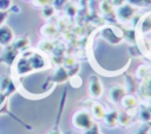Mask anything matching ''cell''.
I'll return each instance as SVG.
<instances>
[{
    "label": "cell",
    "instance_id": "7c38bea8",
    "mask_svg": "<svg viewBox=\"0 0 151 134\" xmlns=\"http://www.w3.org/2000/svg\"><path fill=\"white\" fill-rule=\"evenodd\" d=\"M11 0H0V11H6L11 6Z\"/></svg>",
    "mask_w": 151,
    "mask_h": 134
},
{
    "label": "cell",
    "instance_id": "5bb4252c",
    "mask_svg": "<svg viewBox=\"0 0 151 134\" xmlns=\"http://www.w3.org/2000/svg\"><path fill=\"white\" fill-rule=\"evenodd\" d=\"M132 134H150V128L146 126V127H144V128H142V129H138L137 132H134V133H132Z\"/></svg>",
    "mask_w": 151,
    "mask_h": 134
},
{
    "label": "cell",
    "instance_id": "30bf717a",
    "mask_svg": "<svg viewBox=\"0 0 151 134\" xmlns=\"http://www.w3.org/2000/svg\"><path fill=\"white\" fill-rule=\"evenodd\" d=\"M54 77H55V81H57V82H64V81H66V79L68 78V74H67L66 69L59 68V69L57 70Z\"/></svg>",
    "mask_w": 151,
    "mask_h": 134
},
{
    "label": "cell",
    "instance_id": "7a4b0ae2",
    "mask_svg": "<svg viewBox=\"0 0 151 134\" xmlns=\"http://www.w3.org/2000/svg\"><path fill=\"white\" fill-rule=\"evenodd\" d=\"M88 91L93 98H98L103 94V84L97 76H91L88 79Z\"/></svg>",
    "mask_w": 151,
    "mask_h": 134
},
{
    "label": "cell",
    "instance_id": "2e32d148",
    "mask_svg": "<svg viewBox=\"0 0 151 134\" xmlns=\"http://www.w3.org/2000/svg\"><path fill=\"white\" fill-rule=\"evenodd\" d=\"M48 134H63V133H61L59 129H54V130H52V132L48 133Z\"/></svg>",
    "mask_w": 151,
    "mask_h": 134
},
{
    "label": "cell",
    "instance_id": "5b68a950",
    "mask_svg": "<svg viewBox=\"0 0 151 134\" xmlns=\"http://www.w3.org/2000/svg\"><path fill=\"white\" fill-rule=\"evenodd\" d=\"M118 115L119 113L117 110H111L109 111L107 114L104 115L103 120H104V123L107 126V127H116L118 125Z\"/></svg>",
    "mask_w": 151,
    "mask_h": 134
},
{
    "label": "cell",
    "instance_id": "9a60e30c",
    "mask_svg": "<svg viewBox=\"0 0 151 134\" xmlns=\"http://www.w3.org/2000/svg\"><path fill=\"white\" fill-rule=\"evenodd\" d=\"M6 17H7V13H6L5 11H0V26L2 25L4 20L6 19Z\"/></svg>",
    "mask_w": 151,
    "mask_h": 134
},
{
    "label": "cell",
    "instance_id": "3957f363",
    "mask_svg": "<svg viewBox=\"0 0 151 134\" xmlns=\"http://www.w3.org/2000/svg\"><path fill=\"white\" fill-rule=\"evenodd\" d=\"M124 96H125V89H124V87L116 84V85H112V87L110 88L109 97H110L111 102L118 103V102H120V101L123 100Z\"/></svg>",
    "mask_w": 151,
    "mask_h": 134
},
{
    "label": "cell",
    "instance_id": "e0dca14e",
    "mask_svg": "<svg viewBox=\"0 0 151 134\" xmlns=\"http://www.w3.org/2000/svg\"><path fill=\"white\" fill-rule=\"evenodd\" d=\"M149 111H150V115H151V107L149 108Z\"/></svg>",
    "mask_w": 151,
    "mask_h": 134
},
{
    "label": "cell",
    "instance_id": "6da1fadb",
    "mask_svg": "<svg viewBox=\"0 0 151 134\" xmlns=\"http://www.w3.org/2000/svg\"><path fill=\"white\" fill-rule=\"evenodd\" d=\"M72 123L76 128L81 129V130H86L93 125V117H92V115L90 114L88 110L80 109V110H78L73 114Z\"/></svg>",
    "mask_w": 151,
    "mask_h": 134
},
{
    "label": "cell",
    "instance_id": "52a82bcc",
    "mask_svg": "<svg viewBox=\"0 0 151 134\" xmlns=\"http://www.w3.org/2000/svg\"><path fill=\"white\" fill-rule=\"evenodd\" d=\"M120 102H122L123 107H124L126 110H130V109H134V108L137 107V104H138V101H137V98H136L134 96H132V95H127V96H124V97H123V100H122Z\"/></svg>",
    "mask_w": 151,
    "mask_h": 134
},
{
    "label": "cell",
    "instance_id": "ba28073f",
    "mask_svg": "<svg viewBox=\"0 0 151 134\" xmlns=\"http://www.w3.org/2000/svg\"><path fill=\"white\" fill-rule=\"evenodd\" d=\"M131 120H132V117L130 116V114H129L127 111H125V113H120V114L118 115V123L123 125L124 127L129 126L130 122H131Z\"/></svg>",
    "mask_w": 151,
    "mask_h": 134
},
{
    "label": "cell",
    "instance_id": "4fadbf2b",
    "mask_svg": "<svg viewBox=\"0 0 151 134\" xmlns=\"http://www.w3.org/2000/svg\"><path fill=\"white\" fill-rule=\"evenodd\" d=\"M53 14V8L51 7V6H45V8H44V15L45 17H51Z\"/></svg>",
    "mask_w": 151,
    "mask_h": 134
},
{
    "label": "cell",
    "instance_id": "8fae6325",
    "mask_svg": "<svg viewBox=\"0 0 151 134\" xmlns=\"http://www.w3.org/2000/svg\"><path fill=\"white\" fill-rule=\"evenodd\" d=\"M85 134H100V129H99L98 125L93 122V125H92L88 129L85 130Z\"/></svg>",
    "mask_w": 151,
    "mask_h": 134
},
{
    "label": "cell",
    "instance_id": "8992f818",
    "mask_svg": "<svg viewBox=\"0 0 151 134\" xmlns=\"http://www.w3.org/2000/svg\"><path fill=\"white\" fill-rule=\"evenodd\" d=\"M90 114L92 115L93 119H96V120H101V119L104 117V115H105V109H104V107H103L100 103L93 102V103L91 104V111H90Z\"/></svg>",
    "mask_w": 151,
    "mask_h": 134
},
{
    "label": "cell",
    "instance_id": "9c48e42d",
    "mask_svg": "<svg viewBox=\"0 0 151 134\" xmlns=\"http://www.w3.org/2000/svg\"><path fill=\"white\" fill-rule=\"evenodd\" d=\"M123 14H124L123 19H130V18L133 15V9H132V7L129 6V5H125V6L120 7V9H119V15H123Z\"/></svg>",
    "mask_w": 151,
    "mask_h": 134
},
{
    "label": "cell",
    "instance_id": "277c9868",
    "mask_svg": "<svg viewBox=\"0 0 151 134\" xmlns=\"http://www.w3.org/2000/svg\"><path fill=\"white\" fill-rule=\"evenodd\" d=\"M12 40H13L12 30L6 25H1L0 26V44L1 45H8L12 43Z\"/></svg>",
    "mask_w": 151,
    "mask_h": 134
}]
</instances>
